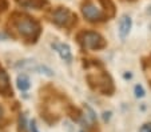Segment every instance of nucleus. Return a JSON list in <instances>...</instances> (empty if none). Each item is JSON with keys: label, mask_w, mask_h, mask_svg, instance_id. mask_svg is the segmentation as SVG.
I'll return each instance as SVG.
<instances>
[{"label": "nucleus", "mask_w": 151, "mask_h": 132, "mask_svg": "<svg viewBox=\"0 0 151 132\" xmlns=\"http://www.w3.org/2000/svg\"><path fill=\"white\" fill-rule=\"evenodd\" d=\"M16 28L22 36L32 41L36 40L40 34V24L27 16H20L19 19H16Z\"/></svg>", "instance_id": "f257e3e1"}, {"label": "nucleus", "mask_w": 151, "mask_h": 132, "mask_svg": "<svg viewBox=\"0 0 151 132\" xmlns=\"http://www.w3.org/2000/svg\"><path fill=\"white\" fill-rule=\"evenodd\" d=\"M87 80H88L90 86L94 87L96 91L102 92L103 95H111L112 92H114L112 81L107 73H99V75H95V76L88 75Z\"/></svg>", "instance_id": "f03ea898"}, {"label": "nucleus", "mask_w": 151, "mask_h": 132, "mask_svg": "<svg viewBox=\"0 0 151 132\" xmlns=\"http://www.w3.org/2000/svg\"><path fill=\"white\" fill-rule=\"evenodd\" d=\"M82 43L86 48L90 49H102L106 47V40L98 32L87 31L82 35Z\"/></svg>", "instance_id": "7ed1b4c3"}, {"label": "nucleus", "mask_w": 151, "mask_h": 132, "mask_svg": "<svg viewBox=\"0 0 151 132\" xmlns=\"http://www.w3.org/2000/svg\"><path fill=\"white\" fill-rule=\"evenodd\" d=\"M54 21L60 27H71L76 21V16L67 8H58L54 12Z\"/></svg>", "instance_id": "20e7f679"}, {"label": "nucleus", "mask_w": 151, "mask_h": 132, "mask_svg": "<svg viewBox=\"0 0 151 132\" xmlns=\"http://www.w3.org/2000/svg\"><path fill=\"white\" fill-rule=\"evenodd\" d=\"M82 12H83L86 19H88V20H91V21L102 20L103 17H104V12H103L100 8H98V7L92 3L84 4V6L82 7Z\"/></svg>", "instance_id": "39448f33"}, {"label": "nucleus", "mask_w": 151, "mask_h": 132, "mask_svg": "<svg viewBox=\"0 0 151 132\" xmlns=\"http://www.w3.org/2000/svg\"><path fill=\"white\" fill-rule=\"evenodd\" d=\"M51 47L59 54V56L66 61V63L70 64L72 61V52L67 43H52Z\"/></svg>", "instance_id": "423d86ee"}, {"label": "nucleus", "mask_w": 151, "mask_h": 132, "mask_svg": "<svg viewBox=\"0 0 151 132\" xmlns=\"http://www.w3.org/2000/svg\"><path fill=\"white\" fill-rule=\"evenodd\" d=\"M131 26H132L131 17L127 16V15H123V16L120 17V20H119V29H118V32H119V37L122 39V40H124L126 37H127V35L130 34Z\"/></svg>", "instance_id": "0eeeda50"}, {"label": "nucleus", "mask_w": 151, "mask_h": 132, "mask_svg": "<svg viewBox=\"0 0 151 132\" xmlns=\"http://www.w3.org/2000/svg\"><path fill=\"white\" fill-rule=\"evenodd\" d=\"M0 93L4 96H12V89L9 86L8 75L1 69L0 71Z\"/></svg>", "instance_id": "6e6552de"}, {"label": "nucleus", "mask_w": 151, "mask_h": 132, "mask_svg": "<svg viewBox=\"0 0 151 132\" xmlns=\"http://www.w3.org/2000/svg\"><path fill=\"white\" fill-rule=\"evenodd\" d=\"M44 0H17V4L22 6L23 8H42L44 6Z\"/></svg>", "instance_id": "1a4fd4ad"}, {"label": "nucleus", "mask_w": 151, "mask_h": 132, "mask_svg": "<svg viewBox=\"0 0 151 132\" xmlns=\"http://www.w3.org/2000/svg\"><path fill=\"white\" fill-rule=\"evenodd\" d=\"M16 86H17V88L20 89V91H27V89L29 88V79H28V76H27L26 73H20L19 76H17V79H16Z\"/></svg>", "instance_id": "9d476101"}, {"label": "nucleus", "mask_w": 151, "mask_h": 132, "mask_svg": "<svg viewBox=\"0 0 151 132\" xmlns=\"http://www.w3.org/2000/svg\"><path fill=\"white\" fill-rule=\"evenodd\" d=\"M35 71H39L40 73H44V75H47V76H54V71L46 66H37Z\"/></svg>", "instance_id": "9b49d317"}, {"label": "nucleus", "mask_w": 151, "mask_h": 132, "mask_svg": "<svg viewBox=\"0 0 151 132\" xmlns=\"http://www.w3.org/2000/svg\"><path fill=\"white\" fill-rule=\"evenodd\" d=\"M84 109L87 111V115H86V118L90 120V123H94L95 120H96V116H95V113H94V111H92L91 108H90L88 106H84Z\"/></svg>", "instance_id": "f8f14e48"}, {"label": "nucleus", "mask_w": 151, "mask_h": 132, "mask_svg": "<svg viewBox=\"0 0 151 132\" xmlns=\"http://www.w3.org/2000/svg\"><path fill=\"white\" fill-rule=\"evenodd\" d=\"M135 96H137V98H143V96H145V89H143V87L140 86V84L135 86Z\"/></svg>", "instance_id": "ddd939ff"}, {"label": "nucleus", "mask_w": 151, "mask_h": 132, "mask_svg": "<svg viewBox=\"0 0 151 132\" xmlns=\"http://www.w3.org/2000/svg\"><path fill=\"white\" fill-rule=\"evenodd\" d=\"M139 132H151V123H147V124H145V126H142Z\"/></svg>", "instance_id": "4468645a"}, {"label": "nucleus", "mask_w": 151, "mask_h": 132, "mask_svg": "<svg viewBox=\"0 0 151 132\" xmlns=\"http://www.w3.org/2000/svg\"><path fill=\"white\" fill-rule=\"evenodd\" d=\"M29 129H31V132H39L37 131V126H36V121L35 120H31V123H29Z\"/></svg>", "instance_id": "2eb2a0df"}, {"label": "nucleus", "mask_w": 151, "mask_h": 132, "mask_svg": "<svg viewBox=\"0 0 151 132\" xmlns=\"http://www.w3.org/2000/svg\"><path fill=\"white\" fill-rule=\"evenodd\" d=\"M20 128H22V129H24V128H26V116H24V115H20Z\"/></svg>", "instance_id": "dca6fc26"}, {"label": "nucleus", "mask_w": 151, "mask_h": 132, "mask_svg": "<svg viewBox=\"0 0 151 132\" xmlns=\"http://www.w3.org/2000/svg\"><path fill=\"white\" fill-rule=\"evenodd\" d=\"M7 7H8V4H7L6 0H0V12L4 11V9H6Z\"/></svg>", "instance_id": "f3484780"}, {"label": "nucleus", "mask_w": 151, "mask_h": 132, "mask_svg": "<svg viewBox=\"0 0 151 132\" xmlns=\"http://www.w3.org/2000/svg\"><path fill=\"white\" fill-rule=\"evenodd\" d=\"M110 115H111V112H104L103 113V119H104V121H107L110 119Z\"/></svg>", "instance_id": "a211bd4d"}, {"label": "nucleus", "mask_w": 151, "mask_h": 132, "mask_svg": "<svg viewBox=\"0 0 151 132\" xmlns=\"http://www.w3.org/2000/svg\"><path fill=\"white\" fill-rule=\"evenodd\" d=\"M6 39H7V35H4V34L0 32V40H6Z\"/></svg>", "instance_id": "6ab92c4d"}, {"label": "nucleus", "mask_w": 151, "mask_h": 132, "mask_svg": "<svg viewBox=\"0 0 151 132\" xmlns=\"http://www.w3.org/2000/svg\"><path fill=\"white\" fill-rule=\"evenodd\" d=\"M123 76H124V79H131V76H132V75H131V73H124V75H123Z\"/></svg>", "instance_id": "aec40b11"}, {"label": "nucleus", "mask_w": 151, "mask_h": 132, "mask_svg": "<svg viewBox=\"0 0 151 132\" xmlns=\"http://www.w3.org/2000/svg\"><path fill=\"white\" fill-rule=\"evenodd\" d=\"M147 14H150V15H151V4L147 7Z\"/></svg>", "instance_id": "412c9836"}, {"label": "nucleus", "mask_w": 151, "mask_h": 132, "mask_svg": "<svg viewBox=\"0 0 151 132\" xmlns=\"http://www.w3.org/2000/svg\"><path fill=\"white\" fill-rule=\"evenodd\" d=\"M3 116V111H1V108H0V118Z\"/></svg>", "instance_id": "4be33fe9"}, {"label": "nucleus", "mask_w": 151, "mask_h": 132, "mask_svg": "<svg viewBox=\"0 0 151 132\" xmlns=\"http://www.w3.org/2000/svg\"><path fill=\"white\" fill-rule=\"evenodd\" d=\"M1 69H3V68H1V66H0V71H1Z\"/></svg>", "instance_id": "5701e85b"}, {"label": "nucleus", "mask_w": 151, "mask_h": 132, "mask_svg": "<svg viewBox=\"0 0 151 132\" xmlns=\"http://www.w3.org/2000/svg\"><path fill=\"white\" fill-rule=\"evenodd\" d=\"M150 29H151V26H150Z\"/></svg>", "instance_id": "b1692460"}]
</instances>
